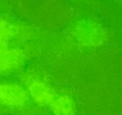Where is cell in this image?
Returning a JSON list of instances; mask_svg holds the SVG:
<instances>
[{
	"label": "cell",
	"instance_id": "cell-1",
	"mask_svg": "<svg viewBox=\"0 0 122 115\" xmlns=\"http://www.w3.org/2000/svg\"><path fill=\"white\" fill-rule=\"evenodd\" d=\"M27 92L34 100L42 105H49L55 94L51 88L41 79L31 74L25 77Z\"/></svg>",
	"mask_w": 122,
	"mask_h": 115
},
{
	"label": "cell",
	"instance_id": "cell-2",
	"mask_svg": "<svg viewBox=\"0 0 122 115\" xmlns=\"http://www.w3.org/2000/svg\"><path fill=\"white\" fill-rule=\"evenodd\" d=\"M29 94L21 86L16 84H0V104L10 107H22L27 103Z\"/></svg>",
	"mask_w": 122,
	"mask_h": 115
},
{
	"label": "cell",
	"instance_id": "cell-3",
	"mask_svg": "<svg viewBox=\"0 0 122 115\" xmlns=\"http://www.w3.org/2000/svg\"><path fill=\"white\" fill-rule=\"evenodd\" d=\"M24 61L23 52L19 49H6L0 54V73L18 69Z\"/></svg>",
	"mask_w": 122,
	"mask_h": 115
},
{
	"label": "cell",
	"instance_id": "cell-4",
	"mask_svg": "<svg viewBox=\"0 0 122 115\" xmlns=\"http://www.w3.org/2000/svg\"><path fill=\"white\" fill-rule=\"evenodd\" d=\"M49 105L55 115H74L73 101L68 96L55 95Z\"/></svg>",
	"mask_w": 122,
	"mask_h": 115
},
{
	"label": "cell",
	"instance_id": "cell-5",
	"mask_svg": "<svg viewBox=\"0 0 122 115\" xmlns=\"http://www.w3.org/2000/svg\"><path fill=\"white\" fill-rule=\"evenodd\" d=\"M78 38L81 44L84 45L94 46L99 44L102 42V35L99 29L93 28V26L83 28L82 31H79Z\"/></svg>",
	"mask_w": 122,
	"mask_h": 115
},
{
	"label": "cell",
	"instance_id": "cell-6",
	"mask_svg": "<svg viewBox=\"0 0 122 115\" xmlns=\"http://www.w3.org/2000/svg\"><path fill=\"white\" fill-rule=\"evenodd\" d=\"M14 34V28L6 23L0 22V39L4 41L5 39L11 37Z\"/></svg>",
	"mask_w": 122,
	"mask_h": 115
},
{
	"label": "cell",
	"instance_id": "cell-7",
	"mask_svg": "<svg viewBox=\"0 0 122 115\" xmlns=\"http://www.w3.org/2000/svg\"><path fill=\"white\" fill-rule=\"evenodd\" d=\"M6 49H7V47H6V44L5 42L0 39V54L3 53L4 51H6Z\"/></svg>",
	"mask_w": 122,
	"mask_h": 115
}]
</instances>
